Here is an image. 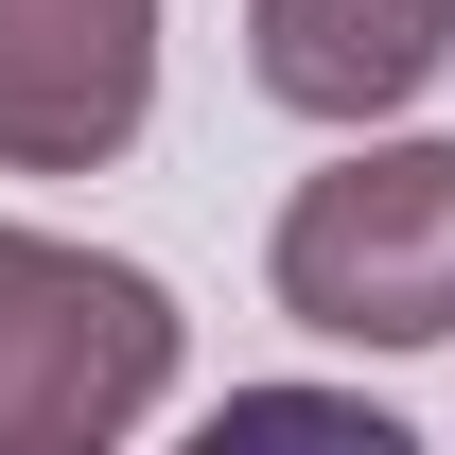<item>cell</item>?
I'll list each match as a JSON object with an SVG mask.
<instances>
[{
    "instance_id": "obj_1",
    "label": "cell",
    "mask_w": 455,
    "mask_h": 455,
    "mask_svg": "<svg viewBox=\"0 0 455 455\" xmlns=\"http://www.w3.org/2000/svg\"><path fill=\"white\" fill-rule=\"evenodd\" d=\"M263 298L315 350H455V140H350L263 228Z\"/></svg>"
},
{
    "instance_id": "obj_3",
    "label": "cell",
    "mask_w": 455,
    "mask_h": 455,
    "mask_svg": "<svg viewBox=\"0 0 455 455\" xmlns=\"http://www.w3.org/2000/svg\"><path fill=\"white\" fill-rule=\"evenodd\" d=\"M158 123V0H0V175H106Z\"/></svg>"
},
{
    "instance_id": "obj_2",
    "label": "cell",
    "mask_w": 455,
    "mask_h": 455,
    "mask_svg": "<svg viewBox=\"0 0 455 455\" xmlns=\"http://www.w3.org/2000/svg\"><path fill=\"white\" fill-rule=\"evenodd\" d=\"M175 403V298L0 211V455H106Z\"/></svg>"
},
{
    "instance_id": "obj_4",
    "label": "cell",
    "mask_w": 455,
    "mask_h": 455,
    "mask_svg": "<svg viewBox=\"0 0 455 455\" xmlns=\"http://www.w3.org/2000/svg\"><path fill=\"white\" fill-rule=\"evenodd\" d=\"M245 70H263V106L368 140L455 70V0H245Z\"/></svg>"
},
{
    "instance_id": "obj_5",
    "label": "cell",
    "mask_w": 455,
    "mask_h": 455,
    "mask_svg": "<svg viewBox=\"0 0 455 455\" xmlns=\"http://www.w3.org/2000/svg\"><path fill=\"white\" fill-rule=\"evenodd\" d=\"M228 438H368V455H403V420L333 403V386H228Z\"/></svg>"
}]
</instances>
